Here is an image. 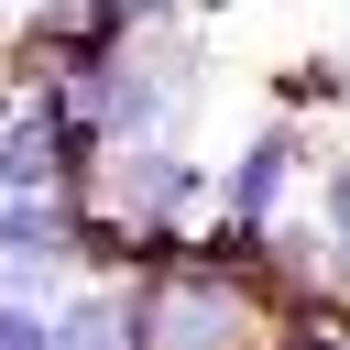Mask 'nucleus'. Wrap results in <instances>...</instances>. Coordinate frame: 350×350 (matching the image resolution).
Returning a JSON list of instances; mask_svg holds the SVG:
<instances>
[{"instance_id":"nucleus-1","label":"nucleus","mask_w":350,"mask_h":350,"mask_svg":"<svg viewBox=\"0 0 350 350\" xmlns=\"http://www.w3.org/2000/svg\"><path fill=\"white\" fill-rule=\"evenodd\" d=\"M77 208L109 219V230L142 252V273H153V262H175V252L197 241V219L219 208V164H197L186 142H109Z\"/></svg>"},{"instance_id":"nucleus-2","label":"nucleus","mask_w":350,"mask_h":350,"mask_svg":"<svg viewBox=\"0 0 350 350\" xmlns=\"http://www.w3.org/2000/svg\"><path fill=\"white\" fill-rule=\"evenodd\" d=\"M66 98L88 109L98 142H186V109H197V44H186L175 22H164V33H109V44L77 66Z\"/></svg>"},{"instance_id":"nucleus-3","label":"nucleus","mask_w":350,"mask_h":350,"mask_svg":"<svg viewBox=\"0 0 350 350\" xmlns=\"http://www.w3.org/2000/svg\"><path fill=\"white\" fill-rule=\"evenodd\" d=\"M131 306H142V350H273V306L252 284L197 273L186 252L131 273Z\"/></svg>"},{"instance_id":"nucleus-4","label":"nucleus","mask_w":350,"mask_h":350,"mask_svg":"<svg viewBox=\"0 0 350 350\" xmlns=\"http://www.w3.org/2000/svg\"><path fill=\"white\" fill-rule=\"evenodd\" d=\"M98 153L109 142L88 131V109L66 88H22L11 120H0V197H88Z\"/></svg>"},{"instance_id":"nucleus-5","label":"nucleus","mask_w":350,"mask_h":350,"mask_svg":"<svg viewBox=\"0 0 350 350\" xmlns=\"http://www.w3.org/2000/svg\"><path fill=\"white\" fill-rule=\"evenodd\" d=\"M295 175H306V131H295V120H262V131L219 164V219H230V230H284Z\"/></svg>"},{"instance_id":"nucleus-6","label":"nucleus","mask_w":350,"mask_h":350,"mask_svg":"<svg viewBox=\"0 0 350 350\" xmlns=\"http://www.w3.org/2000/svg\"><path fill=\"white\" fill-rule=\"evenodd\" d=\"M55 350H142L131 284H77V295L55 306Z\"/></svg>"},{"instance_id":"nucleus-7","label":"nucleus","mask_w":350,"mask_h":350,"mask_svg":"<svg viewBox=\"0 0 350 350\" xmlns=\"http://www.w3.org/2000/svg\"><path fill=\"white\" fill-rule=\"evenodd\" d=\"M317 241H328V284L350 295V153L317 164Z\"/></svg>"},{"instance_id":"nucleus-8","label":"nucleus","mask_w":350,"mask_h":350,"mask_svg":"<svg viewBox=\"0 0 350 350\" xmlns=\"http://www.w3.org/2000/svg\"><path fill=\"white\" fill-rule=\"evenodd\" d=\"M0 350H55V306H33V295H0Z\"/></svg>"},{"instance_id":"nucleus-9","label":"nucleus","mask_w":350,"mask_h":350,"mask_svg":"<svg viewBox=\"0 0 350 350\" xmlns=\"http://www.w3.org/2000/svg\"><path fill=\"white\" fill-rule=\"evenodd\" d=\"M11 98H22V88H11V44H0V120H11Z\"/></svg>"},{"instance_id":"nucleus-10","label":"nucleus","mask_w":350,"mask_h":350,"mask_svg":"<svg viewBox=\"0 0 350 350\" xmlns=\"http://www.w3.org/2000/svg\"><path fill=\"white\" fill-rule=\"evenodd\" d=\"M186 11H230V0H186Z\"/></svg>"}]
</instances>
